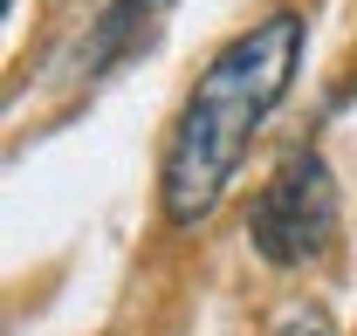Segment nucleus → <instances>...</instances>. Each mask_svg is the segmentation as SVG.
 <instances>
[{
	"instance_id": "2",
	"label": "nucleus",
	"mask_w": 357,
	"mask_h": 336,
	"mask_svg": "<svg viewBox=\"0 0 357 336\" xmlns=\"http://www.w3.org/2000/svg\"><path fill=\"white\" fill-rule=\"evenodd\" d=\"M248 234H255V254L275 261V268H303L316 254H330L337 240V178L316 151H289L275 178L255 192L248 206Z\"/></svg>"
},
{
	"instance_id": "3",
	"label": "nucleus",
	"mask_w": 357,
	"mask_h": 336,
	"mask_svg": "<svg viewBox=\"0 0 357 336\" xmlns=\"http://www.w3.org/2000/svg\"><path fill=\"white\" fill-rule=\"evenodd\" d=\"M165 14H172V0H117V7L89 28L83 55H76V76H103V69L131 62L137 48H151L158 28H165Z\"/></svg>"
},
{
	"instance_id": "4",
	"label": "nucleus",
	"mask_w": 357,
	"mask_h": 336,
	"mask_svg": "<svg viewBox=\"0 0 357 336\" xmlns=\"http://www.w3.org/2000/svg\"><path fill=\"white\" fill-rule=\"evenodd\" d=\"M275 336H337V330H330L323 316H296V323H282Z\"/></svg>"
},
{
	"instance_id": "1",
	"label": "nucleus",
	"mask_w": 357,
	"mask_h": 336,
	"mask_svg": "<svg viewBox=\"0 0 357 336\" xmlns=\"http://www.w3.org/2000/svg\"><path fill=\"white\" fill-rule=\"evenodd\" d=\"M303 35H310L303 14H268V21H255L248 35H234L206 62V76L192 83L185 110H178V130L165 144V171H158L172 227H199L227 199L234 171H241L248 144H255V130L268 124V110L296 83Z\"/></svg>"
}]
</instances>
